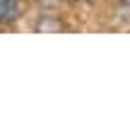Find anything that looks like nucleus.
<instances>
[{"mask_svg": "<svg viewBox=\"0 0 130 130\" xmlns=\"http://www.w3.org/2000/svg\"><path fill=\"white\" fill-rule=\"evenodd\" d=\"M34 31L36 34H60V31H65V24L56 14H41L34 24Z\"/></svg>", "mask_w": 130, "mask_h": 130, "instance_id": "obj_1", "label": "nucleus"}, {"mask_svg": "<svg viewBox=\"0 0 130 130\" xmlns=\"http://www.w3.org/2000/svg\"><path fill=\"white\" fill-rule=\"evenodd\" d=\"M22 14V3L19 0H0V24H12Z\"/></svg>", "mask_w": 130, "mask_h": 130, "instance_id": "obj_2", "label": "nucleus"}, {"mask_svg": "<svg viewBox=\"0 0 130 130\" xmlns=\"http://www.w3.org/2000/svg\"><path fill=\"white\" fill-rule=\"evenodd\" d=\"M113 19L123 27H130V0H116L113 3Z\"/></svg>", "mask_w": 130, "mask_h": 130, "instance_id": "obj_3", "label": "nucleus"}, {"mask_svg": "<svg viewBox=\"0 0 130 130\" xmlns=\"http://www.w3.org/2000/svg\"><path fill=\"white\" fill-rule=\"evenodd\" d=\"M79 3H96V0H79Z\"/></svg>", "mask_w": 130, "mask_h": 130, "instance_id": "obj_4", "label": "nucleus"}]
</instances>
